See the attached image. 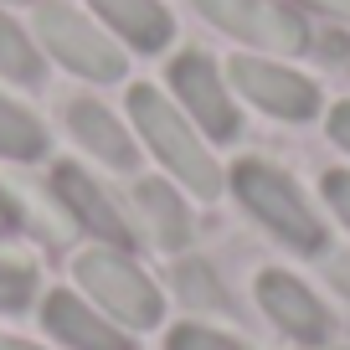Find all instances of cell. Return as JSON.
<instances>
[{
  "label": "cell",
  "mask_w": 350,
  "mask_h": 350,
  "mask_svg": "<svg viewBox=\"0 0 350 350\" xmlns=\"http://www.w3.org/2000/svg\"><path fill=\"white\" fill-rule=\"evenodd\" d=\"M129 113H134V124H139V134H144V144L154 150V160L165 165L170 175H180L191 191H196L201 201H211L221 191V170H217V160H211V150L196 139V129L186 124V113L175 109L170 98H160L154 88H129Z\"/></svg>",
  "instance_id": "obj_1"
},
{
  "label": "cell",
  "mask_w": 350,
  "mask_h": 350,
  "mask_svg": "<svg viewBox=\"0 0 350 350\" xmlns=\"http://www.w3.org/2000/svg\"><path fill=\"white\" fill-rule=\"evenodd\" d=\"M232 186H237V201L273 232L278 242H288L294 252H325V227H319V217L309 211L304 191H299L284 170H273V165H262V160H242L237 170H232Z\"/></svg>",
  "instance_id": "obj_2"
},
{
  "label": "cell",
  "mask_w": 350,
  "mask_h": 350,
  "mask_svg": "<svg viewBox=\"0 0 350 350\" xmlns=\"http://www.w3.org/2000/svg\"><path fill=\"white\" fill-rule=\"evenodd\" d=\"M77 284L129 329H154L160 314H165L160 288H154L129 262V252H119V247H88L83 258H77Z\"/></svg>",
  "instance_id": "obj_3"
},
{
  "label": "cell",
  "mask_w": 350,
  "mask_h": 350,
  "mask_svg": "<svg viewBox=\"0 0 350 350\" xmlns=\"http://www.w3.org/2000/svg\"><path fill=\"white\" fill-rule=\"evenodd\" d=\"M36 31H42L46 52L62 67H72L77 77H93V83H119L124 77V52L88 16H77L62 0H46L42 11H36Z\"/></svg>",
  "instance_id": "obj_4"
},
{
  "label": "cell",
  "mask_w": 350,
  "mask_h": 350,
  "mask_svg": "<svg viewBox=\"0 0 350 350\" xmlns=\"http://www.w3.org/2000/svg\"><path fill=\"white\" fill-rule=\"evenodd\" d=\"M196 11L211 26L232 31L237 42H252L262 52H304L309 31L294 11H284L278 0H196Z\"/></svg>",
  "instance_id": "obj_5"
},
{
  "label": "cell",
  "mask_w": 350,
  "mask_h": 350,
  "mask_svg": "<svg viewBox=\"0 0 350 350\" xmlns=\"http://www.w3.org/2000/svg\"><path fill=\"white\" fill-rule=\"evenodd\" d=\"M170 88L180 93V103L191 109V119L211 134V139H237L242 119L232 109V93L221 88V72L206 52H180L170 62Z\"/></svg>",
  "instance_id": "obj_6"
},
{
  "label": "cell",
  "mask_w": 350,
  "mask_h": 350,
  "mask_svg": "<svg viewBox=\"0 0 350 350\" xmlns=\"http://www.w3.org/2000/svg\"><path fill=\"white\" fill-rule=\"evenodd\" d=\"M232 83H237L242 98H252L262 113H273V119H314L319 113V88L309 77L288 72L278 62H258V57H237L232 62Z\"/></svg>",
  "instance_id": "obj_7"
},
{
  "label": "cell",
  "mask_w": 350,
  "mask_h": 350,
  "mask_svg": "<svg viewBox=\"0 0 350 350\" xmlns=\"http://www.w3.org/2000/svg\"><path fill=\"white\" fill-rule=\"evenodd\" d=\"M258 299H262V309H268V319H273L288 340H299V345H325L329 340V309L319 304L314 288L299 284L294 273H278V268L258 273Z\"/></svg>",
  "instance_id": "obj_8"
},
{
  "label": "cell",
  "mask_w": 350,
  "mask_h": 350,
  "mask_svg": "<svg viewBox=\"0 0 350 350\" xmlns=\"http://www.w3.org/2000/svg\"><path fill=\"white\" fill-rule=\"evenodd\" d=\"M52 191L62 196V206L72 211V217L83 221L93 237L113 242L119 252H134V232H129V221L119 217L113 196H109V191H103L88 170H77V165H57V170H52Z\"/></svg>",
  "instance_id": "obj_9"
},
{
  "label": "cell",
  "mask_w": 350,
  "mask_h": 350,
  "mask_svg": "<svg viewBox=\"0 0 350 350\" xmlns=\"http://www.w3.org/2000/svg\"><path fill=\"white\" fill-rule=\"evenodd\" d=\"M42 325L52 329L57 340H67L72 350H129V340H124L109 319H98L83 299H72V294H52L46 299L42 304Z\"/></svg>",
  "instance_id": "obj_10"
},
{
  "label": "cell",
  "mask_w": 350,
  "mask_h": 350,
  "mask_svg": "<svg viewBox=\"0 0 350 350\" xmlns=\"http://www.w3.org/2000/svg\"><path fill=\"white\" fill-rule=\"evenodd\" d=\"M67 129L77 134V144H83V150H93L98 160L119 165V170H134V160H139V150H134V139L124 134V124L113 119L103 103H93V98L67 103Z\"/></svg>",
  "instance_id": "obj_11"
},
{
  "label": "cell",
  "mask_w": 350,
  "mask_h": 350,
  "mask_svg": "<svg viewBox=\"0 0 350 350\" xmlns=\"http://www.w3.org/2000/svg\"><path fill=\"white\" fill-rule=\"evenodd\" d=\"M93 11L134 46V52H165L175 36V21L160 0H93Z\"/></svg>",
  "instance_id": "obj_12"
},
{
  "label": "cell",
  "mask_w": 350,
  "mask_h": 350,
  "mask_svg": "<svg viewBox=\"0 0 350 350\" xmlns=\"http://www.w3.org/2000/svg\"><path fill=\"white\" fill-rule=\"evenodd\" d=\"M134 196H139V206L150 211V227H154V242H160V247H170V252L186 247V242H191V211H186V201L175 196L165 180H139Z\"/></svg>",
  "instance_id": "obj_13"
},
{
  "label": "cell",
  "mask_w": 350,
  "mask_h": 350,
  "mask_svg": "<svg viewBox=\"0 0 350 350\" xmlns=\"http://www.w3.org/2000/svg\"><path fill=\"white\" fill-rule=\"evenodd\" d=\"M0 154L5 160H42L46 154V129L42 119L21 109V103L0 98Z\"/></svg>",
  "instance_id": "obj_14"
},
{
  "label": "cell",
  "mask_w": 350,
  "mask_h": 350,
  "mask_svg": "<svg viewBox=\"0 0 350 350\" xmlns=\"http://www.w3.org/2000/svg\"><path fill=\"white\" fill-rule=\"evenodd\" d=\"M0 72L11 77V83H26V88L42 83V57H36L31 36H26L11 16H0Z\"/></svg>",
  "instance_id": "obj_15"
},
{
  "label": "cell",
  "mask_w": 350,
  "mask_h": 350,
  "mask_svg": "<svg viewBox=\"0 0 350 350\" xmlns=\"http://www.w3.org/2000/svg\"><path fill=\"white\" fill-rule=\"evenodd\" d=\"M175 288H180V299L196 309H217V314H227V288L211 278L206 262H180L175 268Z\"/></svg>",
  "instance_id": "obj_16"
},
{
  "label": "cell",
  "mask_w": 350,
  "mask_h": 350,
  "mask_svg": "<svg viewBox=\"0 0 350 350\" xmlns=\"http://www.w3.org/2000/svg\"><path fill=\"white\" fill-rule=\"evenodd\" d=\"M36 294V268L31 262H11L0 258V314H16V309H26Z\"/></svg>",
  "instance_id": "obj_17"
},
{
  "label": "cell",
  "mask_w": 350,
  "mask_h": 350,
  "mask_svg": "<svg viewBox=\"0 0 350 350\" xmlns=\"http://www.w3.org/2000/svg\"><path fill=\"white\" fill-rule=\"evenodd\" d=\"M165 345L170 350H247L242 340L221 335V329H206V325H175Z\"/></svg>",
  "instance_id": "obj_18"
},
{
  "label": "cell",
  "mask_w": 350,
  "mask_h": 350,
  "mask_svg": "<svg viewBox=\"0 0 350 350\" xmlns=\"http://www.w3.org/2000/svg\"><path fill=\"white\" fill-rule=\"evenodd\" d=\"M325 201L335 206V217L350 227V170H329L325 175Z\"/></svg>",
  "instance_id": "obj_19"
},
{
  "label": "cell",
  "mask_w": 350,
  "mask_h": 350,
  "mask_svg": "<svg viewBox=\"0 0 350 350\" xmlns=\"http://www.w3.org/2000/svg\"><path fill=\"white\" fill-rule=\"evenodd\" d=\"M16 232H21V206L0 191V237H16Z\"/></svg>",
  "instance_id": "obj_20"
},
{
  "label": "cell",
  "mask_w": 350,
  "mask_h": 350,
  "mask_svg": "<svg viewBox=\"0 0 350 350\" xmlns=\"http://www.w3.org/2000/svg\"><path fill=\"white\" fill-rule=\"evenodd\" d=\"M329 139H335L340 150H350V103H340V109L329 113Z\"/></svg>",
  "instance_id": "obj_21"
},
{
  "label": "cell",
  "mask_w": 350,
  "mask_h": 350,
  "mask_svg": "<svg viewBox=\"0 0 350 350\" xmlns=\"http://www.w3.org/2000/svg\"><path fill=\"white\" fill-rule=\"evenodd\" d=\"M304 5H314V11H325V16H340V21H350V0H304Z\"/></svg>",
  "instance_id": "obj_22"
},
{
  "label": "cell",
  "mask_w": 350,
  "mask_h": 350,
  "mask_svg": "<svg viewBox=\"0 0 350 350\" xmlns=\"http://www.w3.org/2000/svg\"><path fill=\"white\" fill-rule=\"evenodd\" d=\"M0 350H36V345H26V340H0Z\"/></svg>",
  "instance_id": "obj_23"
}]
</instances>
